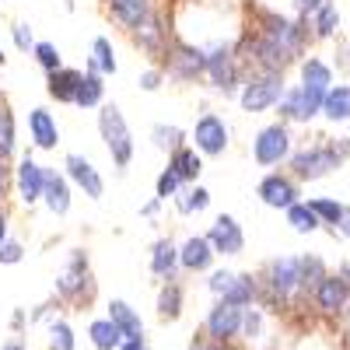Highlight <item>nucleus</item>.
Listing matches in <instances>:
<instances>
[{
	"label": "nucleus",
	"mask_w": 350,
	"mask_h": 350,
	"mask_svg": "<svg viewBox=\"0 0 350 350\" xmlns=\"http://www.w3.org/2000/svg\"><path fill=\"white\" fill-rule=\"evenodd\" d=\"M98 130H102V140L112 154L116 165H126L133 158V137H130V126L123 120V112L116 105H102L98 112Z\"/></svg>",
	"instance_id": "obj_1"
},
{
	"label": "nucleus",
	"mask_w": 350,
	"mask_h": 350,
	"mask_svg": "<svg viewBox=\"0 0 350 350\" xmlns=\"http://www.w3.org/2000/svg\"><path fill=\"white\" fill-rule=\"evenodd\" d=\"M284 98V77L280 74H262V77H252L245 88H242V109L245 112H262Z\"/></svg>",
	"instance_id": "obj_2"
},
{
	"label": "nucleus",
	"mask_w": 350,
	"mask_h": 350,
	"mask_svg": "<svg viewBox=\"0 0 350 350\" xmlns=\"http://www.w3.org/2000/svg\"><path fill=\"white\" fill-rule=\"evenodd\" d=\"M347 151H350V148L336 151L333 144H323V148H308V151L295 154V158H291V165H295V172L301 175V179H319V175L333 172V168L340 165V158H343Z\"/></svg>",
	"instance_id": "obj_3"
},
{
	"label": "nucleus",
	"mask_w": 350,
	"mask_h": 350,
	"mask_svg": "<svg viewBox=\"0 0 350 350\" xmlns=\"http://www.w3.org/2000/svg\"><path fill=\"white\" fill-rule=\"evenodd\" d=\"M211 291H214L224 305H235V308H245V305H252V298H256L252 277H239V273H228V270L214 273Z\"/></svg>",
	"instance_id": "obj_4"
},
{
	"label": "nucleus",
	"mask_w": 350,
	"mask_h": 350,
	"mask_svg": "<svg viewBox=\"0 0 350 350\" xmlns=\"http://www.w3.org/2000/svg\"><path fill=\"white\" fill-rule=\"evenodd\" d=\"M193 140H196V151H203V154H214V158L224 154V148H228V126H224V120L214 116V112L200 116L196 126H193Z\"/></svg>",
	"instance_id": "obj_5"
},
{
	"label": "nucleus",
	"mask_w": 350,
	"mask_h": 350,
	"mask_svg": "<svg viewBox=\"0 0 350 350\" xmlns=\"http://www.w3.org/2000/svg\"><path fill=\"white\" fill-rule=\"evenodd\" d=\"M284 116L287 120H312L315 112H323V102H326V92H315L308 84H298L284 92Z\"/></svg>",
	"instance_id": "obj_6"
},
{
	"label": "nucleus",
	"mask_w": 350,
	"mask_h": 350,
	"mask_svg": "<svg viewBox=\"0 0 350 350\" xmlns=\"http://www.w3.org/2000/svg\"><path fill=\"white\" fill-rule=\"evenodd\" d=\"M287 151H291V137H287V130L280 123L259 130V137L252 144V154H256L259 165H280L287 158Z\"/></svg>",
	"instance_id": "obj_7"
},
{
	"label": "nucleus",
	"mask_w": 350,
	"mask_h": 350,
	"mask_svg": "<svg viewBox=\"0 0 350 350\" xmlns=\"http://www.w3.org/2000/svg\"><path fill=\"white\" fill-rule=\"evenodd\" d=\"M207 242H211V249H214V252H221V256H239V252H242V245H245L242 228H239V221L231 217V214H221V217L211 224Z\"/></svg>",
	"instance_id": "obj_8"
},
{
	"label": "nucleus",
	"mask_w": 350,
	"mask_h": 350,
	"mask_svg": "<svg viewBox=\"0 0 350 350\" xmlns=\"http://www.w3.org/2000/svg\"><path fill=\"white\" fill-rule=\"evenodd\" d=\"M242 312H245V308H235V305L217 301V305L211 308V315H207V333H211V340L228 343L231 336H239V333H242Z\"/></svg>",
	"instance_id": "obj_9"
},
{
	"label": "nucleus",
	"mask_w": 350,
	"mask_h": 350,
	"mask_svg": "<svg viewBox=\"0 0 350 350\" xmlns=\"http://www.w3.org/2000/svg\"><path fill=\"white\" fill-rule=\"evenodd\" d=\"M207 74H211V81H214L217 92H224V95L235 92L239 74H235V56H231L228 46H214V49L207 53Z\"/></svg>",
	"instance_id": "obj_10"
},
{
	"label": "nucleus",
	"mask_w": 350,
	"mask_h": 350,
	"mask_svg": "<svg viewBox=\"0 0 350 350\" xmlns=\"http://www.w3.org/2000/svg\"><path fill=\"white\" fill-rule=\"evenodd\" d=\"M84 287H88V256L74 252L70 262H67V270L60 273V280H56V291H60V298L77 301L84 295Z\"/></svg>",
	"instance_id": "obj_11"
},
{
	"label": "nucleus",
	"mask_w": 350,
	"mask_h": 350,
	"mask_svg": "<svg viewBox=\"0 0 350 350\" xmlns=\"http://www.w3.org/2000/svg\"><path fill=\"white\" fill-rule=\"evenodd\" d=\"M259 196H262V203L267 207H284V211H291L295 207V196H298V189H295V183L291 179H284V175H267V179L259 183Z\"/></svg>",
	"instance_id": "obj_12"
},
{
	"label": "nucleus",
	"mask_w": 350,
	"mask_h": 350,
	"mask_svg": "<svg viewBox=\"0 0 350 350\" xmlns=\"http://www.w3.org/2000/svg\"><path fill=\"white\" fill-rule=\"evenodd\" d=\"M270 287H273V295H280V298H287L295 287H301V262L291 259V256L273 259L270 262Z\"/></svg>",
	"instance_id": "obj_13"
},
{
	"label": "nucleus",
	"mask_w": 350,
	"mask_h": 350,
	"mask_svg": "<svg viewBox=\"0 0 350 350\" xmlns=\"http://www.w3.org/2000/svg\"><path fill=\"white\" fill-rule=\"evenodd\" d=\"M252 53H256V64L267 70V74H280L291 60H295V53H287L280 42H273V39H267V36H259V39L252 42Z\"/></svg>",
	"instance_id": "obj_14"
},
{
	"label": "nucleus",
	"mask_w": 350,
	"mask_h": 350,
	"mask_svg": "<svg viewBox=\"0 0 350 350\" xmlns=\"http://www.w3.org/2000/svg\"><path fill=\"white\" fill-rule=\"evenodd\" d=\"M67 172H70V179L88 193V196H92V200H98L102 196V175L95 172V165L92 161H88V158H81V154H67Z\"/></svg>",
	"instance_id": "obj_15"
},
{
	"label": "nucleus",
	"mask_w": 350,
	"mask_h": 350,
	"mask_svg": "<svg viewBox=\"0 0 350 350\" xmlns=\"http://www.w3.org/2000/svg\"><path fill=\"white\" fill-rule=\"evenodd\" d=\"M42 186H46V168L36 165L32 158H25V161L18 165V193H21V200H25V203L42 200Z\"/></svg>",
	"instance_id": "obj_16"
},
{
	"label": "nucleus",
	"mask_w": 350,
	"mask_h": 350,
	"mask_svg": "<svg viewBox=\"0 0 350 350\" xmlns=\"http://www.w3.org/2000/svg\"><path fill=\"white\" fill-rule=\"evenodd\" d=\"M172 70L179 74V77H196V74H203L207 70V53L203 49H196V46H172Z\"/></svg>",
	"instance_id": "obj_17"
},
{
	"label": "nucleus",
	"mask_w": 350,
	"mask_h": 350,
	"mask_svg": "<svg viewBox=\"0 0 350 350\" xmlns=\"http://www.w3.org/2000/svg\"><path fill=\"white\" fill-rule=\"evenodd\" d=\"M109 11L120 25H126V28L137 32V28L151 18V0H109Z\"/></svg>",
	"instance_id": "obj_18"
},
{
	"label": "nucleus",
	"mask_w": 350,
	"mask_h": 350,
	"mask_svg": "<svg viewBox=\"0 0 350 350\" xmlns=\"http://www.w3.org/2000/svg\"><path fill=\"white\" fill-rule=\"evenodd\" d=\"M347 295H350V287H347L343 277H323V280H319V287H315V301H319V308H323V312L343 308L347 305Z\"/></svg>",
	"instance_id": "obj_19"
},
{
	"label": "nucleus",
	"mask_w": 350,
	"mask_h": 350,
	"mask_svg": "<svg viewBox=\"0 0 350 350\" xmlns=\"http://www.w3.org/2000/svg\"><path fill=\"white\" fill-rule=\"evenodd\" d=\"M109 323L123 333V340H144V323H140V315L126 301H112L109 305Z\"/></svg>",
	"instance_id": "obj_20"
},
{
	"label": "nucleus",
	"mask_w": 350,
	"mask_h": 350,
	"mask_svg": "<svg viewBox=\"0 0 350 350\" xmlns=\"http://www.w3.org/2000/svg\"><path fill=\"white\" fill-rule=\"evenodd\" d=\"M211 259H214V249H211V242L203 239V235L186 239V245L179 249V262H183L186 270H207Z\"/></svg>",
	"instance_id": "obj_21"
},
{
	"label": "nucleus",
	"mask_w": 350,
	"mask_h": 350,
	"mask_svg": "<svg viewBox=\"0 0 350 350\" xmlns=\"http://www.w3.org/2000/svg\"><path fill=\"white\" fill-rule=\"evenodd\" d=\"M28 126H32V137L39 148H56L60 144V130H56V120L46 112V109H32V116H28Z\"/></svg>",
	"instance_id": "obj_22"
},
{
	"label": "nucleus",
	"mask_w": 350,
	"mask_h": 350,
	"mask_svg": "<svg viewBox=\"0 0 350 350\" xmlns=\"http://www.w3.org/2000/svg\"><path fill=\"white\" fill-rule=\"evenodd\" d=\"M42 200L53 214H67L70 211V189L64 183V175L56 172H46V186H42Z\"/></svg>",
	"instance_id": "obj_23"
},
{
	"label": "nucleus",
	"mask_w": 350,
	"mask_h": 350,
	"mask_svg": "<svg viewBox=\"0 0 350 350\" xmlns=\"http://www.w3.org/2000/svg\"><path fill=\"white\" fill-rule=\"evenodd\" d=\"M81 81H84L81 70H67V67L56 70V74H49V95H53L56 102H74Z\"/></svg>",
	"instance_id": "obj_24"
},
{
	"label": "nucleus",
	"mask_w": 350,
	"mask_h": 350,
	"mask_svg": "<svg viewBox=\"0 0 350 350\" xmlns=\"http://www.w3.org/2000/svg\"><path fill=\"white\" fill-rule=\"evenodd\" d=\"M175 267H179V249H175L168 239L154 242V249H151V273H158V277L172 280Z\"/></svg>",
	"instance_id": "obj_25"
},
{
	"label": "nucleus",
	"mask_w": 350,
	"mask_h": 350,
	"mask_svg": "<svg viewBox=\"0 0 350 350\" xmlns=\"http://www.w3.org/2000/svg\"><path fill=\"white\" fill-rule=\"evenodd\" d=\"M200 154L193 151V148H179L172 154V161H168V172H175V179L179 183H196V175H200Z\"/></svg>",
	"instance_id": "obj_26"
},
{
	"label": "nucleus",
	"mask_w": 350,
	"mask_h": 350,
	"mask_svg": "<svg viewBox=\"0 0 350 350\" xmlns=\"http://www.w3.org/2000/svg\"><path fill=\"white\" fill-rule=\"evenodd\" d=\"M323 112L329 116L333 123L350 120V88H347V84L329 88V92H326V102H323Z\"/></svg>",
	"instance_id": "obj_27"
},
{
	"label": "nucleus",
	"mask_w": 350,
	"mask_h": 350,
	"mask_svg": "<svg viewBox=\"0 0 350 350\" xmlns=\"http://www.w3.org/2000/svg\"><path fill=\"white\" fill-rule=\"evenodd\" d=\"M88 336H92L95 350H120V343H123V333L116 329L109 319H95L92 329H88Z\"/></svg>",
	"instance_id": "obj_28"
},
{
	"label": "nucleus",
	"mask_w": 350,
	"mask_h": 350,
	"mask_svg": "<svg viewBox=\"0 0 350 350\" xmlns=\"http://www.w3.org/2000/svg\"><path fill=\"white\" fill-rule=\"evenodd\" d=\"M179 312H183V287L175 280H165L161 295H158V315L161 319H179Z\"/></svg>",
	"instance_id": "obj_29"
},
{
	"label": "nucleus",
	"mask_w": 350,
	"mask_h": 350,
	"mask_svg": "<svg viewBox=\"0 0 350 350\" xmlns=\"http://www.w3.org/2000/svg\"><path fill=\"white\" fill-rule=\"evenodd\" d=\"M301 84L315 88V92H329V84H333V74L323 60H305L301 64Z\"/></svg>",
	"instance_id": "obj_30"
},
{
	"label": "nucleus",
	"mask_w": 350,
	"mask_h": 350,
	"mask_svg": "<svg viewBox=\"0 0 350 350\" xmlns=\"http://www.w3.org/2000/svg\"><path fill=\"white\" fill-rule=\"evenodd\" d=\"M102 92H105V84H102V74L92 67V74H84V81H81V88H77V98H74V105H98L102 102Z\"/></svg>",
	"instance_id": "obj_31"
},
{
	"label": "nucleus",
	"mask_w": 350,
	"mask_h": 350,
	"mask_svg": "<svg viewBox=\"0 0 350 350\" xmlns=\"http://www.w3.org/2000/svg\"><path fill=\"white\" fill-rule=\"evenodd\" d=\"M287 224L295 228L298 235H308V231L319 228V217H315V211L308 207V203H295V207L287 211Z\"/></svg>",
	"instance_id": "obj_32"
},
{
	"label": "nucleus",
	"mask_w": 350,
	"mask_h": 350,
	"mask_svg": "<svg viewBox=\"0 0 350 350\" xmlns=\"http://www.w3.org/2000/svg\"><path fill=\"white\" fill-rule=\"evenodd\" d=\"M92 67L98 74H116V53H112V42L109 39H95L92 42Z\"/></svg>",
	"instance_id": "obj_33"
},
{
	"label": "nucleus",
	"mask_w": 350,
	"mask_h": 350,
	"mask_svg": "<svg viewBox=\"0 0 350 350\" xmlns=\"http://www.w3.org/2000/svg\"><path fill=\"white\" fill-rule=\"evenodd\" d=\"M133 39H137L144 49H151V53H154V49H161V42H165V28H161V25H158V18L151 14V18H148V21H144V25L137 28V32H133Z\"/></svg>",
	"instance_id": "obj_34"
},
{
	"label": "nucleus",
	"mask_w": 350,
	"mask_h": 350,
	"mask_svg": "<svg viewBox=\"0 0 350 350\" xmlns=\"http://www.w3.org/2000/svg\"><path fill=\"white\" fill-rule=\"evenodd\" d=\"M336 25H340V11H336V4H329V0H326V4L315 11V32L326 39V36L336 32Z\"/></svg>",
	"instance_id": "obj_35"
},
{
	"label": "nucleus",
	"mask_w": 350,
	"mask_h": 350,
	"mask_svg": "<svg viewBox=\"0 0 350 350\" xmlns=\"http://www.w3.org/2000/svg\"><path fill=\"white\" fill-rule=\"evenodd\" d=\"M36 60L46 74H56V70H64L60 64V49H56L53 42H36Z\"/></svg>",
	"instance_id": "obj_36"
},
{
	"label": "nucleus",
	"mask_w": 350,
	"mask_h": 350,
	"mask_svg": "<svg viewBox=\"0 0 350 350\" xmlns=\"http://www.w3.org/2000/svg\"><path fill=\"white\" fill-rule=\"evenodd\" d=\"M49 350H74V329L64 323V319H56L49 326Z\"/></svg>",
	"instance_id": "obj_37"
},
{
	"label": "nucleus",
	"mask_w": 350,
	"mask_h": 350,
	"mask_svg": "<svg viewBox=\"0 0 350 350\" xmlns=\"http://www.w3.org/2000/svg\"><path fill=\"white\" fill-rule=\"evenodd\" d=\"M308 207L315 211L319 221H329V224H343V217H347V211L340 207V203H333V200H312Z\"/></svg>",
	"instance_id": "obj_38"
},
{
	"label": "nucleus",
	"mask_w": 350,
	"mask_h": 350,
	"mask_svg": "<svg viewBox=\"0 0 350 350\" xmlns=\"http://www.w3.org/2000/svg\"><path fill=\"white\" fill-rule=\"evenodd\" d=\"M154 144H158L161 151H172V154H175V151L183 148V130L161 123V126H154Z\"/></svg>",
	"instance_id": "obj_39"
},
{
	"label": "nucleus",
	"mask_w": 350,
	"mask_h": 350,
	"mask_svg": "<svg viewBox=\"0 0 350 350\" xmlns=\"http://www.w3.org/2000/svg\"><path fill=\"white\" fill-rule=\"evenodd\" d=\"M207 203H211V193L203 189V186H196V189H186V193L179 196V211H183V214H193V211H207Z\"/></svg>",
	"instance_id": "obj_40"
},
{
	"label": "nucleus",
	"mask_w": 350,
	"mask_h": 350,
	"mask_svg": "<svg viewBox=\"0 0 350 350\" xmlns=\"http://www.w3.org/2000/svg\"><path fill=\"white\" fill-rule=\"evenodd\" d=\"M14 151V123H11V112L0 105V158H8Z\"/></svg>",
	"instance_id": "obj_41"
},
{
	"label": "nucleus",
	"mask_w": 350,
	"mask_h": 350,
	"mask_svg": "<svg viewBox=\"0 0 350 350\" xmlns=\"http://www.w3.org/2000/svg\"><path fill=\"white\" fill-rule=\"evenodd\" d=\"M298 262H301V284H305V287H319V280L326 277V273H323V262H319L315 256H301Z\"/></svg>",
	"instance_id": "obj_42"
},
{
	"label": "nucleus",
	"mask_w": 350,
	"mask_h": 350,
	"mask_svg": "<svg viewBox=\"0 0 350 350\" xmlns=\"http://www.w3.org/2000/svg\"><path fill=\"white\" fill-rule=\"evenodd\" d=\"M175 193H179V179H175V172H161L158 175V186H154V200L161 203V200H168V196H175Z\"/></svg>",
	"instance_id": "obj_43"
},
{
	"label": "nucleus",
	"mask_w": 350,
	"mask_h": 350,
	"mask_svg": "<svg viewBox=\"0 0 350 350\" xmlns=\"http://www.w3.org/2000/svg\"><path fill=\"white\" fill-rule=\"evenodd\" d=\"M11 32H14V42H18V49H36V39H32V28H28L25 21H18V25L11 28Z\"/></svg>",
	"instance_id": "obj_44"
},
{
	"label": "nucleus",
	"mask_w": 350,
	"mask_h": 350,
	"mask_svg": "<svg viewBox=\"0 0 350 350\" xmlns=\"http://www.w3.org/2000/svg\"><path fill=\"white\" fill-rule=\"evenodd\" d=\"M21 245L18 242H4V245H0V262H4V267H11V262H21Z\"/></svg>",
	"instance_id": "obj_45"
},
{
	"label": "nucleus",
	"mask_w": 350,
	"mask_h": 350,
	"mask_svg": "<svg viewBox=\"0 0 350 350\" xmlns=\"http://www.w3.org/2000/svg\"><path fill=\"white\" fill-rule=\"evenodd\" d=\"M259 326H262V323H259V312H252V308H249V312H242V333H245L249 340H252V336H259Z\"/></svg>",
	"instance_id": "obj_46"
},
{
	"label": "nucleus",
	"mask_w": 350,
	"mask_h": 350,
	"mask_svg": "<svg viewBox=\"0 0 350 350\" xmlns=\"http://www.w3.org/2000/svg\"><path fill=\"white\" fill-rule=\"evenodd\" d=\"M140 88H144V92H158V88H161V74L158 70H144L140 74Z\"/></svg>",
	"instance_id": "obj_47"
},
{
	"label": "nucleus",
	"mask_w": 350,
	"mask_h": 350,
	"mask_svg": "<svg viewBox=\"0 0 350 350\" xmlns=\"http://www.w3.org/2000/svg\"><path fill=\"white\" fill-rule=\"evenodd\" d=\"M326 0H295V8H298V14H315L319 8H323Z\"/></svg>",
	"instance_id": "obj_48"
},
{
	"label": "nucleus",
	"mask_w": 350,
	"mask_h": 350,
	"mask_svg": "<svg viewBox=\"0 0 350 350\" xmlns=\"http://www.w3.org/2000/svg\"><path fill=\"white\" fill-rule=\"evenodd\" d=\"M189 350H228L224 343H217V340H193L189 343Z\"/></svg>",
	"instance_id": "obj_49"
},
{
	"label": "nucleus",
	"mask_w": 350,
	"mask_h": 350,
	"mask_svg": "<svg viewBox=\"0 0 350 350\" xmlns=\"http://www.w3.org/2000/svg\"><path fill=\"white\" fill-rule=\"evenodd\" d=\"M120 350H148V343H144V340H123Z\"/></svg>",
	"instance_id": "obj_50"
},
{
	"label": "nucleus",
	"mask_w": 350,
	"mask_h": 350,
	"mask_svg": "<svg viewBox=\"0 0 350 350\" xmlns=\"http://www.w3.org/2000/svg\"><path fill=\"white\" fill-rule=\"evenodd\" d=\"M8 242V217H4V211H0V245Z\"/></svg>",
	"instance_id": "obj_51"
},
{
	"label": "nucleus",
	"mask_w": 350,
	"mask_h": 350,
	"mask_svg": "<svg viewBox=\"0 0 350 350\" xmlns=\"http://www.w3.org/2000/svg\"><path fill=\"white\" fill-rule=\"evenodd\" d=\"M4 186H8V175H4V165H0V196H4Z\"/></svg>",
	"instance_id": "obj_52"
},
{
	"label": "nucleus",
	"mask_w": 350,
	"mask_h": 350,
	"mask_svg": "<svg viewBox=\"0 0 350 350\" xmlns=\"http://www.w3.org/2000/svg\"><path fill=\"white\" fill-rule=\"evenodd\" d=\"M0 350H25V347H21V343H4Z\"/></svg>",
	"instance_id": "obj_53"
},
{
	"label": "nucleus",
	"mask_w": 350,
	"mask_h": 350,
	"mask_svg": "<svg viewBox=\"0 0 350 350\" xmlns=\"http://www.w3.org/2000/svg\"><path fill=\"white\" fill-rule=\"evenodd\" d=\"M340 228H343V235H350V217H343V224H340Z\"/></svg>",
	"instance_id": "obj_54"
},
{
	"label": "nucleus",
	"mask_w": 350,
	"mask_h": 350,
	"mask_svg": "<svg viewBox=\"0 0 350 350\" xmlns=\"http://www.w3.org/2000/svg\"><path fill=\"white\" fill-rule=\"evenodd\" d=\"M0 64H4V53H0Z\"/></svg>",
	"instance_id": "obj_55"
}]
</instances>
